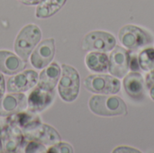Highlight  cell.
<instances>
[{"mask_svg":"<svg viewBox=\"0 0 154 153\" xmlns=\"http://www.w3.org/2000/svg\"><path fill=\"white\" fill-rule=\"evenodd\" d=\"M89 109L99 116H121L127 114V106L124 100L113 95H96L88 102Z\"/></svg>","mask_w":154,"mask_h":153,"instance_id":"6da1fadb","label":"cell"},{"mask_svg":"<svg viewBox=\"0 0 154 153\" xmlns=\"http://www.w3.org/2000/svg\"><path fill=\"white\" fill-rule=\"evenodd\" d=\"M61 78L59 84V94L66 102L74 101L79 93L80 79L76 69L71 66L61 65Z\"/></svg>","mask_w":154,"mask_h":153,"instance_id":"277c9868","label":"cell"},{"mask_svg":"<svg viewBox=\"0 0 154 153\" xmlns=\"http://www.w3.org/2000/svg\"><path fill=\"white\" fill-rule=\"evenodd\" d=\"M55 54L54 39H46L40 42V44L33 50L31 55L32 65L38 69L47 67L53 60Z\"/></svg>","mask_w":154,"mask_h":153,"instance_id":"30bf717a","label":"cell"},{"mask_svg":"<svg viewBox=\"0 0 154 153\" xmlns=\"http://www.w3.org/2000/svg\"><path fill=\"white\" fill-rule=\"evenodd\" d=\"M116 45L115 36L107 32L93 31L85 35L82 41V48L88 51H111Z\"/></svg>","mask_w":154,"mask_h":153,"instance_id":"8992f818","label":"cell"},{"mask_svg":"<svg viewBox=\"0 0 154 153\" xmlns=\"http://www.w3.org/2000/svg\"><path fill=\"white\" fill-rule=\"evenodd\" d=\"M108 71L117 78H125L129 71V50L121 46H116L109 56Z\"/></svg>","mask_w":154,"mask_h":153,"instance_id":"9c48e42d","label":"cell"},{"mask_svg":"<svg viewBox=\"0 0 154 153\" xmlns=\"http://www.w3.org/2000/svg\"><path fill=\"white\" fill-rule=\"evenodd\" d=\"M40 123H41V119L36 115V113H32L30 111L29 112L22 111L15 115H12L7 118V124L16 126L22 131L29 129Z\"/></svg>","mask_w":154,"mask_h":153,"instance_id":"e0dca14e","label":"cell"},{"mask_svg":"<svg viewBox=\"0 0 154 153\" xmlns=\"http://www.w3.org/2000/svg\"><path fill=\"white\" fill-rule=\"evenodd\" d=\"M140 64L138 60V54L136 52L129 50V69L132 71H139Z\"/></svg>","mask_w":154,"mask_h":153,"instance_id":"603a6c76","label":"cell"},{"mask_svg":"<svg viewBox=\"0 0 154 153\" xmlns=\"http://www.w3.org/2000/svg\"><path fill=\"white\" fill-rule=\"evenodd\" d=\"M67 0H42L36 9L38 18H47L55 14L66 3Z\"/></svg>","mask_w":154,"mask_h":153,"instance_id":"d6986e66","label":"cell"},{"mask_svg":"<svg viewBox=\"0 0 154 153\" xmlns=\"http://www.w3.org/2000/svg\"><path fill=\"white\" fill-rule=\"evenodd\" d=\"M24 151L27 153L46 152V148L44 145L37 141H28L24 146Z\"/></svg>","mask_w":154,"mask_h":153,"instance_id":"44dd1931","label":"cell"},{"mask_svg":"<svg viewBox=\"0 0 154 153\" xmlns=\"http://www.w3.org/2000/svg\"><path fill=\"white\" fill-rule=\"evenodd\" d=\"M48 152L51 153H72L73 152V148L66 143V142H58L55 143L53 145H51V147H50V149L48 150Z\"/></svg>","mask_w":154,"mask_h":153,"instance_id":"7402d4cb","label":"cell"},{"mask_svg":"<svg viewBox=\"0 0 154 153\" xmlns=\"http://www.w3.org/2000/svg\"><path fill=\"white\" fill-rule=\"evenodd\" d=\"M27 108V98L24 94L13 93L0 98V116H10Z\"/></svg>","mask_w":154,"mask_h":153,"instance_id":"7c38bea8","label":"cell"},{"mask_svg":"<svg viewBox=\"0 0 154 153\" xmlns=\"http://www.w3.org/2000/svg\"><path fill=\"white\" fill-rule=\"evenodd\" d=\"M52 91H46L39 87H34L28 96L27 108L32 113H39L46 109L53 101Z\"/></svg>","mask_w":154,"mask_h":153,"instance_id":"5bb4252c","label":"cell"},{"mask_svg":"<svg viewBox=\"0 0 154 153\" xmlns=\"http://www.w3.org/2000/svg\"><path fill=\"white\" fill-rule=\"evenodd\" d=\"M24 138L28 141H37L44 145H53L61 141L59 133L50 125L42 123L22 131Z\"/></svg>","mask_w":154,"mask_h":153,"instance_id":"52a82bcc","label":"cell"},{"mask_svg":"<svg viewBox=\"0 0 154 153\" xmlns=\"http://www.w3.org/2000/svg\"><path fill=\"white\" fill-rule=\"evenodd\" d=\"M84 86L89 92L97 95H116L121 89L119 78L106 74L89 75L84 80Z\"/></svg>","mask_w":154,"mask_h":153,"instance_id":"5b68a950","label":"cell"},{"mask_svg":"<svg viewBox=\"0 0 154 153\" xmlns=\"http://www.w3.org/2000/svg\"><path fill=\"white\" fill-rule=\"evenodd\" d=\"M22 3L29 5H38L42 0H20Z\"/></svg>","mask_w":154,"mask_h":153,"instance_id":"4316f807","label":"cell"},{"mask_svg":"<svg viewBox=\"0 0 154 153\" xmlns=\"http://www.w3.org/2000/svg\"><path fill=\"white\" fill-rule=\"evenodd\" d=\"M0 139L5 152H16L23 148L27 142L21 129L7 124L0 130Z\"/></svg>","mask_w":154,"mask_h":153,"instance_id":"ba28073f","label":"cell"},{"mask_svg":"<svg viewBox=\"0 0 154 153\" xmlns=\"http://www.w3.org/2000/svg\"><path fill=\"white\" fill-rule=\"evenodd\" d=\"M140 68L144 71H150L154 68V48L147 47L138 53Z\"/></svg>","mask_w":154,"mask_h":153,"instance_id":"ffe728a7","label":"cell"},{"mask_svg":"<svg viewBox=\"0 0 154 153\" xmlns=\"http://www.w3.org/2000/svg\"><path fill=\"white\" fill-rule=\"evenodd\" d=\"M4 150H3V143H2V141L0 139V152H3Z\"/></svg>","mask_w":154,"mask_h":153,"instance_id":"f1b7e54d","label":"cell"},{"mask_svg":"<svg viewBox=\"0 0 154 153\" xmlns=\"http://www.w3.org/2000/svg\"><path fill=\"white\" fill-rule=\"evenodd\" d=\"M5 91V78L4 76L0 73V98L4 96Z\"/></svg>","mask_w":154,"mask_h":153,"instance_id":"484cf974","label":"cell"},{"mask_svg":"<svg viewBox=\"0 0 154 153\" xmlns=\"http://www.w3.org/2000/svg\"><path fill=\"white\" fill-rule=\"evenodd\" d=\"M38 74L33 70H25L9 78L7 90L10 93H22L33 88L38 82Z\"/></svg>","mask_w":154,"mask_h":153,"instance_id":"8fae6325","label":"cell"},{"mask_svg":"<svg viewBox=\"0 0 154 153\" xmlns=\"http://www.w3.org/2000/svg\"><path fill=\"white\" fill-rule=\"evenodd\" d=\"M113 152H140V151L134 149V148H131V147H125V146H122V147H117L116 148V150L113 151Z\"/></svg>","mask_w":154,"mask_h":153,"instance_id":"d4e9b609","label":"cell"},{"mask_svg":"<svg viewBox=\"0 0 154 153\" xmlns=\"http://www.w3.org/2000/svg\"><path fill=\"white\" fill-rule=\"evenodd\" d=\"M42 37L39 27L35 24L24 26L18 33L14 41V50L16 54L24 61H27L32 50L38 44Z\"/></svg>","mask_w":154,"mask_h":153,"instance_id":"7a4b0ae2","label":"cell"},{"mask_svg":"<svg viewBox=\"0 0 154 153\" xmlns=\"http://www.w3.org/2000/svg\"><path fill=\"white\" fill-rule=\"evenodd\" d=\"M26 61L7 50H0V72L14 75L24 69Z\"/></svg>","mask_w":154,"mask_h":153,"instance_id":"9a60e30c","label":"cell"},{"mask_svg":"<svg viewBox=\"0 0 154 153\" xmlns=\"http://www.w3.org/2000/svg\"><path fill=\"white\" fill-rule=\"evenodd\" d=\"M60 66L55 62L51 63L40 73L37 82L38 87L46 91H53L60 77Z\"/></svg>","mask_w":154,"mask_h":153,"instance_id":"2e32d148","label":"cell"},{"mask_svg":"<svg viewBox=\"0 0 154 153\" xmlns=\"http://www.w3.org/2000/svg\"><path fill=\"white\" fill-rule=\"evenodd\" d=\"M118 37L122 45L131 50L145 47L153 41L152 36L148 32L134 24L123 26L119 31Z\"/></svg>","mask_w":154,"mask_h":153,"instance_id":"3957f363","label":"cell"},{"mask_svg":"<svg viewBox=\"0 0 154 153\" xmlns=\"http://www.w3.org/2000/svg\"><path fill=\"white\" fill-rule=\"evenodd\" d=\"M123 86L126 94L132 99L142 100L144 97V91L146 87L145 79L138 71L127 73L124 78Z\"/></svg>","mask_w":154,"mask_h":153,"instance_id":"4fadbf2b","label":"cell"},{"mask_svg":"<svg viewBox=\"0 0 154 153\" xmlns=\"http://www.w3.org/2000/svg\"><path fill=\"white\" fill-rule=\"evenodd\" d=\"M150 96H151L152 99L154 101V85L150 88Z\"/></svg>","mask_w":154,"mask_h":153,"instance_id":"83f0119b","label":"cell"},{"mask_svg":"<svg viewBox=\"0 0 154 153\" xmlns=\"http://www.w3.org/2000/svg\"><path fill=\"white\" fill-rule=\"evenodd\" d=\"M88 69L96 73H106L108 71L109 57L106 52L91 51L85 58Z\"/></svg>","mask_w":154,"mask_h":153,"instance_id":"ac0fdd59","label":"cell"},{"mask_svg":"<svg viewBox=\"0 0 154 153\" xmlns=\"http://www.w3.org/2000/svg\"><path fill=\"white\" fill-rule=\"evenodd\" d=\"M154 85V68L148 71L146 77H145V86L147 88H151Z\"/></svg>","mask_w":154,"mask_h":153,"instance_id":"cb8c5ba5","label":"cell"}]
</instances>
